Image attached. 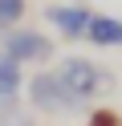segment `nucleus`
<instances>
[{
	"label": "nucleus",
	"instance_id": "f257e3e1",
	"mask_svg": "<svg viewBox=\"0 0 122 126\" xmlns=\"http://www.w3.org/2000/svg\"><path fill=\"white\" fill-rule=\"evenodd\" d=\"M24 94H29L33 110H41V114H61V110H77L81 106V102L65 90V81L57 77V69H53V73H49V69L33 73L29 85H24Z\"/></svg>",
	"mask_w": 122,
	"mask_h": 126
},
{
	"label": "nucleus",
	"instance_id": "20e7f679",
	"mask_svg": "<svg viewBox=\"0 0 122 126\" xmlns=\"http://www.w3.org/2000/svg\"><path fill=\"white\" fill-rule=\"evenodd\" d=\"M45 16H49V25H53L65 41H77V37H86V29H89V20H94V12L77 0V4H49Z\"/></svg>",
	"mask_w": 122,
	"mask_h": 126
},
{
	"label": "nucleus",
	"instance_id": "f03ea898",
	"mask_svg": "<svg viewBox=\"0 0 122 126\" xmlns=\"http://www.w3.org/2000/svg\"><path fill=\"white\" fill-rule=\"evenodd\" d=\"M0 49H4L16 65H33V61H49L53 57V41H49L45 33H37V29H20V25L4 33Z\"/></svg>",
	"mask_w": 122,
	"mask_h": 126
},
{
	"label": "nucleus",
	"instance_id": "39448f33",
	"mask_svg": "<svg viewBox=\"0 0 122 126\" xmlns=\"http://www.w3.org/2000/svg\"><path fill=\"white\" fill-rule=\"evenodd\" d=\"M86 41L98 45V49L122 45V20L118 16H106V12H94V20H89V29H86Z\"/></svg>",
	"mask_w": 122,
	"mask_h": 126
},
{
	"label": "nucleus",
	"instance_id": "1a4fd4ad",
	"mask_svg": "<svg viewBox=\"0 0 122 126\" xmlns=\"http://www.w3.org/2000/svg\"><path fill=\"white\" fill-rule=\"evenodd\" d=\"M0 122H4V126H37V118L24 114L20 106H12V110H0Z\"/></svg>",
	"mask_w": 122,
	"mask_h": 126
},
{
	"label": "nucleus",
	"instance_id": "423d86ee",
	"mask_svg": "<svg viewBox=\"0 0 122 126\" xmlns=\"http://www.w3.org/2000/svg\"><path fill=\"white\" fill-rule=\"evenodd\" d=\"M20 85H24L20 65H16V61L8 57L4 49H0V110H12V106H16V94H20Z\"/></svg>",
	"mask_w": 122,
	"mask_h": 126
},
{
	"label": "nucleus",
	"instance_id": "0eeeda50",
	"mask_svg": "<svg viewBox=\"0 0 122 126\" xmlns=\"http://www.w3.org/2000/svg\"><path fill=\"white\" fill-rule=\"evenodd\" d=\"M24 16V0H0V29H16Z\"/></svg>",
	"mask_w": 122,
	"mask_h": 126
},
{
	"label": "nucleus",
	"instance_id": "7ed1b4c3",
	"mask_svg": "<svg viewBox=\"0 0 122 126\" xmlns=\"http://www.w3.org/2000/svg\"><path fill=\"white\" fill-rule=\"evenodd\" d=\"M57 77L65 81V90H69L77 102L94 98V94L102 90L106 81H110V77H106L102 69L89 61V57H65V61H61V69H57Z\"/></svg>",
	"mask_w": 122,
	"mask_h": 126
},
{
	"label": "nucleus",
	"instance_id": "6e6552de",
	"mask_svg": "<svg viewBox=\"0 0 122 126\" xmlns=\"http://www.w3.org/2000/svg\"><path fill=\"white\" fill-rule=\"evenodd\" d=\"M86 126H122V114H118V110H110V106H98V110H89Z\"/></svg>",
	"mask_w": 122,
	"mask_h": 126
}]
</instances>
